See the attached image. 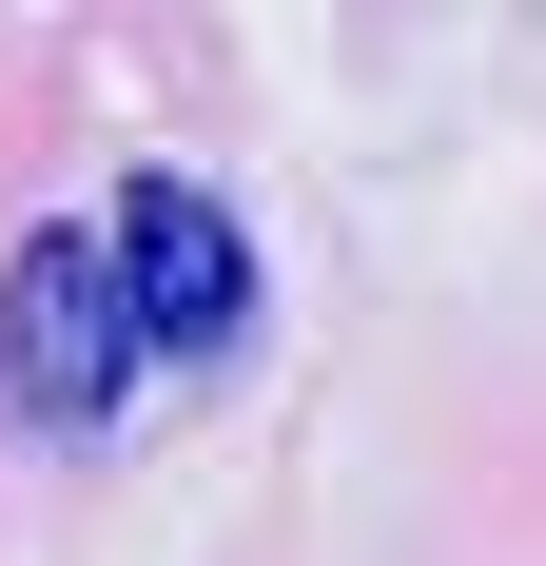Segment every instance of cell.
<instances>
[{"mask_svg": "<svg viewBox=\"0 0 546 566\" xmlns=\"http://www.w3.org/2000/svg\"><path fill=\"white\" fill-rule=\"evenodd\" d=\"M0 391L40 410V430H117L137 313H117V254H98V234H20V274H0Z\"/></svg>", "mask_w": 546, "mask_h": 566, "instance_id": "obj_1", "label": "cell"}, {"mask_svg": "<svg viewBox=\"0 0 546 566\" xmlns=\"http://www.w3.org/2000/svg\"><path fill=\"white\" fill-rule=\"evenodd\" d=\"M117 313H137V352H234L254 333V254H234V216L196 196V176H117Z\"/></svg>", "mask_w": 546, "mask_h": 566, "instance_id": "obj_2", "label": "cell"}]
</instances>
